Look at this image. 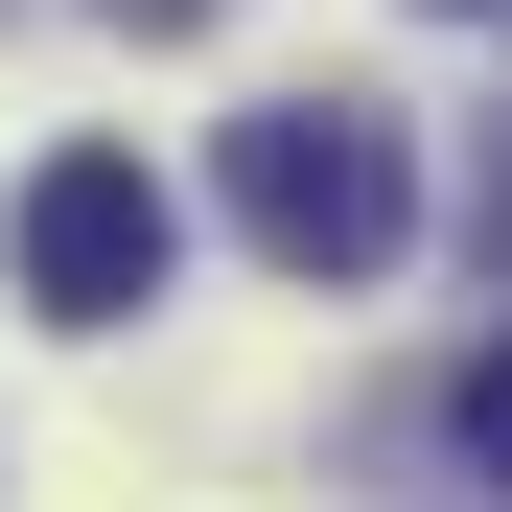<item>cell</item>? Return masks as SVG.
I'll return each mask as SVG.
<instances>
[{"instance_id": "6da1fadb", "label": "cell", "mask_w": 512, "mask_h": 512, "mask_svg": "<svg viewBox=\"0 0 512 512\" xmlns=\"http://www.w3.org/2000/svg\"><path fill=\"white\" fill-rule=\"evenodd\" d=\"M210 210L280 256V280H326V303H350L373 256L419 233V140H396L373 94H256V117H233V163H210Z\"/></svg>"}, {"instance_id": "7a4b0ae2", "label": "cell", "mask_w": 512, "mask_h": 512, "mask_svg": "<svg viewBox=\"0 0 512 512\" xmlns=\"http://www.w3.org/2000/svg\"><path fill=\"white\" fill-rule=\"evenodd\" d=\"M0 256H24V303H47V326H140V303H163V256H187V187H163L140 140H70V163H24Z\"/></svg>"}, {"instance_id": "3957f363", "label": "cell", "mask_w": 512, "mask_h": 512, "mask_svg": "<svg viewBox=\"0 0 512 512\" xmlns=\"http://www.w3.org/2000/svg\"><path fill=\"white\" fill-rule=\"evenodd\" d=\"M443 419H466V466L512 489V350H466V396H443Z\"/></svg>"}, {"instance_id": "277c9868", "label": "cell", "mask_w": 512, "mask_h": 512, "mask_svg": "<svg viewBox=\"0 0 512 512\" xmlns=\"http://www.w3.org/2000/svg\"><path fill=\"white\" fill-rule=\"evenodd\" d=\"M117 24H140V47H187V24H233V0H117Z\"/></svg>"}, {"instance_id": "5b68a950", "label": "cell", "mask_w": 512, "mask_h": 512, "mask_svg": "<svg viewBox=\"0 0 512 512\" xmlns=\"http://www.w3.org/2000/svg\"><path fill=\"white\" fill-rule=\"evenodd\" d=\"M443 24H466V0H443Z\"/></svg>"}]
</instances>
